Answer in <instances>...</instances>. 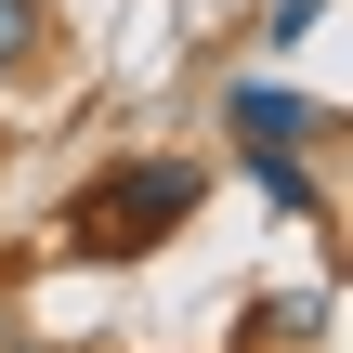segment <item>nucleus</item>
<instances>
[{
  "label": "nucleus",
  "instance_id": "nucleus-3",
  "mask_svg": "<svg viewBox=\"0 0 353 353\" xmlns=\"http://www.w3.org/2000/svg\"><path fill=\"white\" fill-rule=\"evenodd\" d=\"M249 183H262L275 210H327V183H314V144H249Z\"/></svg>",
  "mask_w": 353,
  "mask_h": 353
},
{
  "label": "nucleus",
  "instance_id": "nucleus-6",
  "mask_svg": "<svg viewBox=\"0 0 353 353\" xmlns=\"http://www.w3.org/2000/svg\"><path fill=\"white\" fill-rule=\"evenodd\" d=\"M0 353H52V341H0Z\"/></svg>",
  "mask_w": 353,
  "mask_h": 353
},
{
  "label": "nucleus",
  "instance_id": "nucleus-5",
  "mask_svg": "<svg viewBox=\"0 0 353 353\" xmlns=\"http://www.w3.org/2000/svg\"><path fill=\"white\" fill-rule=\"evenodd\" d=\"M314 26H327V0H275V26H262V39H314Z\"/></svg>",
  "mask_w": 353,
  "mask_h": 353
},
{
  "label": "nucleus",
  "instance_id": "nucleus-2",
  "mask_svg": "<svg viewBox=\"0 0 353 353\" xmlns=\"http://www.w3.org/2000/svg\"><path fill=\"white\" fill-rule=\"evenodd\" d=\"M223 131H236V157H249V144H327L341 118L301 105V92H275V79H236V92H223Z\"/></svg>",
  "mask_w": 353,
  "mask_h": 353
},
{
  "label": "nucleus",
  "instance_id": "nucleus-1",
  "mask_svg": "<svg viewBox=\"0 0 353 353\" xmlns=\"http://www.w3.org/2000/svg\"><path fill=\"white\" fill-rule=\"evenodd\" d=\"M196 196H210L196 157H118V170H92V183L65 196V249H79V262H131V249H157L170 223H196Z\"/></svg>",
  "mask_w": 353,
  "mask_h": 353
},
{
  "label": "nucleus",
  "instance_id": "nucleus-4",
  "mask_svg": "<svg viewBox=\"0 0 353 353\" xmlns=\"http://www.w3.org/2000/svg\"><path fill=\"white\" fill-rule=\"evenodd\" d=\"M39 52H52V13H39V0H0V79L39 65Z\"/></svg>",
  "mask_w": 353,
  "mask_h": 353
}]
</instances>
